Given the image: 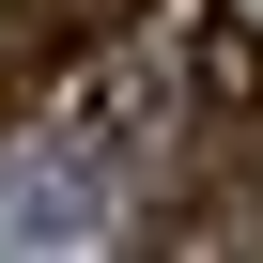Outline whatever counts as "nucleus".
<instances>
[{"label": "nucleus", "instance_id": "obj_1", "mask_svg": "<svg viewBox=\"0 0 263 263\" xmlns=\"http://www.w3.org/2000/svg\"><path fill=\"white\" fill-rule=\"evenodd\" d=\"M108 217V140L78 124V140H47L16 186H0V248H62V232H93Z\"/></svg>", "mask_w": 263, "mask_h": 263}]
</instances>
